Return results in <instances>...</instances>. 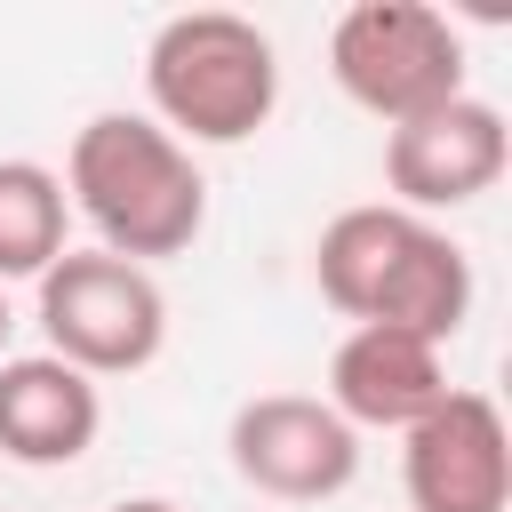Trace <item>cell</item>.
Returning <instances> with one entry per match:
<instances>
[{
    "label": "cell",
    "instance_id": "cell-7",
    "mask_svg": "<svg viewBox=\"0 0 512 512\" xmlns=\"http://www.w3.org/2000/svg\"><path fill=\"white\" fill-rule=\"evenodd\" d=\"M400 488H408V512H504L512 504L504 408L488 392L448 384V400L400 432Z\"/></svg>",
    "mask_w": 512,
    "mask_h": 512
},
{
    "label": "cell",
    "instance_id": "cell-6",
    "mask_svg": "<svg viewBox=\"0 0 512 512\" xmlns=\"http://www.w3.org/2000/svg\"><path fill=\"white\" fill-rule=\"evenodd\" d=\"M504 168H512V128L472 88L440 112H416V120L384 128V184H392V208H408V216L464 208V200L496 192Z\"/></svg>",
    "mask_w": 512,
    "mask_h": 512
},
{
    "label": "cell",
    "instance_id": "cell-10",
    "mask_svg": "<svg viewBox=\"0 0 512 512\" xmlns=\"http://www.w3.org/2000/svg\"><path fill=\"white\" fill-rule=\"evenodd\" d=\"M72 200H64V176L8 152L0 160V288L8 280H40L72 240Z\"/></svg>",
    "mask_w": 512,
    "mask_h": 512
},
{
    "label": "cell",
    "instance_id": "cell-5",
    "mask_svg": "<svg viewBox=\"0 0 512 512\" xmlns=\"http://www.w3.org/2000/svg\"><path fill=\"white\" fill-rule=\"evenodd\" d=\"M232 472L272 504H328L360 480V432L320 392H256L224 424Z\"/></svg>",
    "mask_w": 512,
    "mask_h": 512
},
{
    "label": "cell",
    "instance_id": "cell-9",
    "mask_svg": "<svg viewBox=\"0 0 512 512\" xmlns=\"http://www.w3.org/2000/svg\"><path fill=\"white\" fill-rule=\"evenodd\" d=\"M96 432H104V392L80 368H64L56 352L0 360V456L8 464H32V472L80 464Z\"/></svg>",
    "mask_w": 512,
    "mask_h": 512
},
{
    "label": "cell",
    "instance_id": "cell-11",
    "mask_svg": "<svg viewBox=\"0 0 512 512\" xmlns=\"http://www.w3.org/2000/svg\"><path fill=\"white\" fill-rule=\"evenodd\" d=\"M104 512H176L168 496H120V504H104Z\"/></svg>",
    "mask_w": 512,
    "mask_h": 512
},
{
    "label": "cell",
    "instance_id": "cell-1",
    "mask_svg": "<svg viewBox=\"0 0 512 512\" xmlns=\"http://www.w3.org/2000/svg\"><path fill=\"white\" fill-rule=\"evenodd\" d=\"M64 200H72V216H88L104 256H128L144 272L160 256H184L208 224V176L152 112L80 120V136L64 152Z\"/></svg>",
    "mask_w": 512,
    "mask_h": 512
},
{
    "label": "cell",
    "instance_id": "cell-12",
    "mask_svg": "<svg viewBox=\"0 0 512 512\" xmlns=\"http://www.w3.org/2000/svg\"><path fill=\"white\" fill-rule=\"evenodd\" d=\"M8 336H16V312H8V288H0V360H8Z\"/></svg>",
    "mask_w": 512,
    "mask_h": 512
},
{
    "label": "cell",
    "instance_id": "cell-3",
    "mask_svg": "<svg viewBox=\"0 0 512 512\" xmlns=\"http://www.w3.org/2000/svg\"><path fill=\"white\" fill-rule=\"evenodd\" d=\"M328 72L368 120L400 128L464 96V32L424 0H352L328 24Z\"/></svg>",
    "mask_w": 512,
    "mask_h": 512
},
{
    "label": "cell",
    "instance_id": "cell-8",
    "mask_svg": "<svg viewBox=\"0 0 512 512\" xmlns=\"http://www.w3.org/2000/svg\"><path fill=\"white\" fill-rule=\"evenodd\" d=\"M352 432H408L416 416H432L448 400V352L400 328H352L328 360V392H320Z\"/></svg>",
    "mask_w": 512,
    "mask_h": 512
},
{
    "label": "cell",
    "instance_id": "cell-4",
    "mask_svg": "<svg viewBox=\"0 0 512 512\" xmlns=\"http://www.w3.org/2000/svg\"><path fill=\"white\" fill-rule=\"evenodd\" d=\"M40 336L64 368L96 376H136L168 344V296L144 264L104 256V248H64L40 280Z\"/></svg>",
    "mask_w": 512,
    "mask_h": 512
},
{
    "label": "cell",
    "instance_id": "cell-2",
    "mask_svg": "<svg viewBox=\"0 0 512 512\" xmlns=\"http://www.w3.org/2000/svg\"><path fill=\"white\" fill-rule=\"evenodd\" d=\"M144 96L152 120L192 144H248L280 112V48L256 16L232 8H184L144 48Z\"/></svg>",
    "mask_w": 512,
    "mask_h": 512
}]
</instances>
